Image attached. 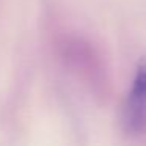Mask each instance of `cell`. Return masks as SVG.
Segmentation results:
<instances>
[{"instance_id":"6da1fadb","label":"cell","mask_w":146,"mask_h":146,"mask_svg":"<svg viewBox=\"0 0 146 146\" xmlns=\"http://www.w3.org/2000/svg\"><path fill=\"white\" fill-rule=\"evenodd\" d=\"M121 126L129 135L146 132V94L129 91L121 113Z\"/></svg>"},{"instance_id":"7a4b0ae2","label":"cell","mask_w":146,"mask_h":146,"mask_svg":"<svg viewBox=\"0 0 146 146\" xmlns=\"http://www.w3.org/2000/svg\"><path fill=\"white\" fill-rule=\"evenodd\" d=\"M130 91L146 94V57L140 58V61L137 63V69H135V74H133Z\"/></svg>"}]
</instances>
